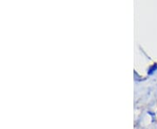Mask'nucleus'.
<instances>
[]
</instances>
